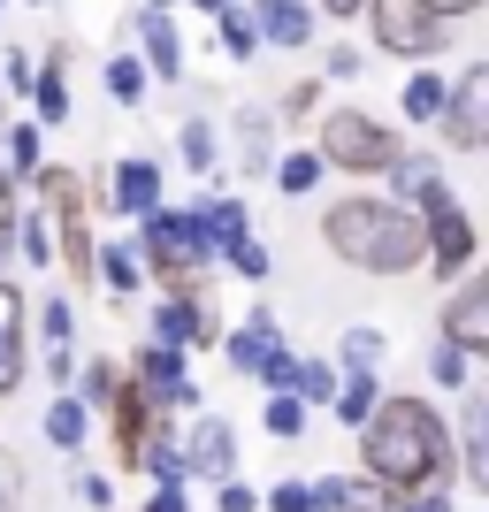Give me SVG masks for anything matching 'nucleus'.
I'll use <instances>...</instances> for the list:
<instances>
[{
  "label": "nucleus",
  "mask_w": 489,
  "mask_h": 512,
  "mask_svg": "<svg viewBox=\"0 0 489 512\" xmlns=\"http://www.w3.org/2000/svg\"><path fill=\"white\" fill-rule=\"evenodd\" d=\"M344 512H405V497H390V490H375V482H360Z\"/></svg>",
  "instance_id": "obj_42"
},
{
  "label": "nucleus",
  "mask_w": 489,
  "mask_h": 512,
  "mask_svg": "<svg viewBox=\"0 0 489 512\" xmlns=\"http://www.w3.org/2000/svg\"><path fill=\"white\" fill-rule=\"evenodd\" d=\"M115 390H123V367H115V360H92L85 367V390H77V406H115Z\"/></svg>",
  "instance_id": "obj_32"
},
{
  "label": "nucleus",
  "mask_w": 489,
  "mask_h": 512,
  "mask_svg": "<svg viewBox=\"0 0 489 512\" xmlns=\"http://www.w3.org/2000/svg\"><path fill=\"white\" fill-rule=\"evenodd\" d=\"M314 107H321V85H314V77H306V85H291V100H283V115H298V123H306Z\"/></svg>",
  "instance_id": "obj_46"
},
{
  "label": "nucleus",
  "mask_w": 489,
  "mask_h": 512,
  "mask_svg": "<svg viewBox=\"0 0 489 512\" xmlns=\"http://www.w3.org/2000/svg\"><path fill=\"white\" fill-rule=\"evenodd\" d=\"M222 352H230V367L237 375H268V360L283 352V329H276V314H253L237 337H222Z\"/></svg>",
  "instance_id": "obj_18"
},
{
  "label": "nucleus",
  "mask_w": 489,
  "mask_h": 512,
  "mask_svg": "<svg viewBox=\"0 0 489 512\" xmlns=\"http://www.w3.org/2000/svg\"><path fill=\"white\" fill-rule=\"evenodd\" d=\"M360 16H367V31H375V46L398 54V62H428V54L451 39L444 16H436L428 0H367Z\"/></svg>",
  "instance_id": "obj_6"
},
{
  "label": "nucleus",
  "mask_w": 489,
  "mask_h": 512,
  "mask_svg": "<svg viewBox=\"0 0 489 512\" xmlns=\"http://www.w3.org/2000/svg\"><path fill=\"white\" fill-rule=\"evenodd\" d=\"M31 107H39V123H62L69 115V54H54L46 69H31Z\"/></svg>",
  "instance_id": "obj_21"
},
{
  "label": "nucleus",
  "mask_w": 489,
  "mask_h": 512,
  "mask_svg": "<svg viewBox=\"0 0 489 512\" xmlns=\"http://www.w3.org/2000/svg\"><path fill=\"white\" fill-rule=\"evenodd\" d=\"M39 8H46V0H39Z\"/></svg>",
  "instance_id": "obj_56"
},
{
  "label": "nucleus",
  "mask_w": 489,
  "mask_h": 512,
  "mask_svg": "<svg viewBox=\"0 0 489 512\" xmlns=\"http://www.w3.org/2000/svg\"><path fill=\"white\" fill-rule=\"evenodd\" d=\"M23 314H31V299L0 276V398L23 383V360H31V352H23Z\"/></svg>",
  "instance_id": "obj_12"
},
{
  "label": "nucleus",
  "mask_w": 489,
  "mask_h": 512,
  "mask_svg": "<svg viewBox=\"0 0 489 512\" xmlns=\"http://www.w3.org/2000/svg\"><path fill=\"white\" fill-rule=\"evenodd\" d=\"M383 176H390V184H398L405 199H421V192H428V184H436V176H444V169H436V153H398V161H390Z\"/></svg>",
  "instance_id": "obj_26"
},
{
  "label": "nucleus",
  "mask_w": 489,
  "mask_h": 512,
  "mask_svg": "<svg viewBox=\"0 0 489 512\" xmlns=\"http://www.w3.org/2000/svg\"><path fill=\"white\" fill-rule=\"evenodd\" d=\"M199 237H207V253H230V245H245V207H237V199H199Z\"/></svg>",
  "instance_id": "obj_20"
},
{
  "label": "nucleus",
  "mask_w": 489,
  "mask_h": 512,
  "mask_svg": "<svg viewBox=\"0 0 489 512\" xmlns=\"http://www.w3.org/2000/svg\"><path fill=\"white\" fill-rule=\"evenodd\" d=\"M314 184H321V153H283V161H276V192L306 199Z\"/></svg>",
  "instance_id": "obj_30"
},
{
  "label": "nucleus",
  "mask_w": 489,
  "mask_h": 512,
  "mask_svg": "<svg viewBox=\"0 0 489 512\" xmlns=\"http://www.w3.org/2000/svg\"><path fill=\"white\" fill-rule=\"evenodd\" d=\"M146 512H192V505H184V490H161V497H153Z\"/></svg>",
  "instance_id": "obj_52"
},
{
  "label": "nucleus",
  "mask_w": 489,
  "mask_h": 512,
  "mask_svg": "<svg viewBox=\"0 0 489 512\" xmlns=\"http://www.w3.org/2000/svg\"><path fill=\"white\" fill-rule=\"evenodd\" d=\"M16 253L31 268H54V230H46V214H16Z\"/></svg>",
  "instance_id": "obj_29"
},
{
  "label": "nucleus",
  "mask_w": 489,
  "mask_h": 512,
  "mask_svg": "<svg viewBox=\"0 0 489 512\" xmlns=\"http://www.w3.org/2000/svg\"><path fill=\"white\" fill-rule=\"evenodd\" d=\"M153 344H169V352L214 344V314L199 299H161V314H153Z\"/></svg>",
  "instance_id": "obj_13"
},
{
  "label": "nucleus",
  "mask_w": 489,
  "mask_h": 512,
  "mask_svg": "<svg viewBox=\"0 0 489 512\" xmlns=\"http://www.w3.org/2000/svg\"><path fill=\"white\" fill-rule=\"evenodd\" d=\"M245 169H268V115H245Z\"/></svg>",
  "instance_id": "obj_41"
},
{
  "label": "nucleus",
  "mask_w": 489,
  "mask_h": 512,
  "mask_svg": "<svg viewBox=\"0 0 489 512\" xmlns=\"http://www.w3.org/2000/svg\"><path fill=\"white\" fill-rule=\"evenodd\" d=\"M375 398H383V383H375V375H344L329 406H337V421H344V428H360L367 413H375Z\"/></svg>",
  "instance_id": "obj_23"
},
{
  "label": "nucleus",
  "mask_w": 489,
  "mask_h": 512,
  "mask_svg": "<svg viewBox=\"0 0 489 512\" xmlns=\"http://www.w3.org/2000/svg\"><path fill=\"white\" fill-rule=\"evenodd\" d=\"M428 375L444 390H467V352H459V344H428Z\"/></svg>",
  "instance_id": "obj_36"
},
{
  "label": "nucleus",
  "mask_w": 489,
  "mask_h": 512,
  "mask_svg": "<svg viewBox=\"0 0 489 512\" xmlns=\"http://www.w3.org/2000/svg\"><path fill=\"white\" fill-rule=\"evenodd\" d=\"M92 283H107L115 299H130V291L146 283V260H138V245H92Z\"/></svg>",
  "instance_id": "obj_19"
},
{
  "label": "nucleus",
  "mask_w": 489,
  "mask_h": 512,
  "mask_svg": "<svg viewBox=\"0 0 489 512\" xmlns=\"http://www.w3.org/2000/svg\"><path fill=\"white\" fill-rule=\"evenodd\" d=\"M39 329H46L54 352H69V337H77V306H69V299H46L39 306Z\"/></svg>",
  "instance_id": "obj_35"
},
{
  "label": "nucleus",
  "mask_w": 489,
  "mask_h": 512,
  "mask_svg": "<svg viewBox=\"0 0 489 512\" xmlns=\"http://www.w3.org/2000/svg\"><path fill=\"white\" fill-rule=\"evenodd\" d=\"M291 398H298V406L337 398V367H329V360H298V367H291Z\"/></svg>",
  "instance_id": "obj_25"
},
{
  "label": "nucleus",
  "mask_w": 489,
  "mask_h": 512,
  "mask_svg": "<svg viewBox=\"0 0 489 512\" xmlns=\"http://www.w3.org/2000/svg\"><path fill=\"white\" fill-rule=\"evenodd\" d=\"M16 253V176L0 169V260Z\"/></svg>",
  "instance_id": "obj_40"
},
{
  "label": "nucleus",
  "mask_w": 489,
  "mask_h": 512,
  "mask_svg": "<svg viewBox=\"0 0 489 512\" xmlns=\"http://www.w3.org/2000/svg\"><path fill=\"white\" fill-rule=\"evenodd\" d=\"M436 123H444V138L459 153H474L489 138V62H474L459 85H444V115H436Z\"/></svg>",
  "instance_id": "obj_7"
},
{
  "label": "nucleus",
  "mask_w": 489,
  "mask_h": 512,
  "mask_svg": "<svg viewBox=\"0 0 489 512\" xmlns=\"http://www.w3.org/2000/svg\"><path fill=\"white\" fill-rule=\"evenodd\" d=\"M413 214H428V222H421V260L436 268V276H467V268H474V222H467V207L451 199L444 176L413 199Z\"/></svg>",
  "instance_id": "obj_5"
},
{
  "label": "nucleus",
  "mask_w": 489,
  "mask_h": 512,
  "mask_svg": "<svg viewBox=\"0 0 489 512\" xmlns=\"http://www.w3.org/2000/svg\"><path fill=\"white\" fill-rule=\"evenodd\" d=\"M153 8H169V0H153Z\"/></svg>",
  "instance_id": "obj_55"
},
{
  "label": "nucleus",
  "mask_w": 489,
  "mask_h": 512,
  "mask_svg": "<svg viewBox=\"0 0 489 512\" xmlns=\"http://www.w3.org/2000/svg\"><path fill=\"white\" fill-rule=\"evenodd\" d=\"M352 490H360V482H344V474H329V482H306L314 512H344V505H352Z\"/></svg>",
  "instance_id": "obj_39"
},
{
  "label": "nucleus",
  "mask_w": 489,
  "mask_h": 512,
  "mask_svg": "<svg viewBox=\"0 0 489 512\" xmlns=\"http://www.w3.org/2000/svg\"><path fill=\"white\" fill-rule=\"evenodd\" d=\"M138 260H146V276L169 291V299H192L199 291V268H207V237H199V214L184 207H153L138 222Z\"/></svg>",
  "instance_id": "obj_3"
},
{
  "label": "nucleus",
  "mask_w": 489,
  "mask_h": 512,
  "mask_svg": "<svg viewBox=\"0 0 489 512\" xmlns=\"http://www.w3.org/2000/svg\"><path fill=\"white\" fill-rule=\"evenodd\" d=\"M451 451H459V474H467L474 490H489V406H482V390H467V421H459Z\"/></svg>",
  "instance_id": "obj_17"
},
{
  "label": "nucleus",
  "mask_w": 489,
  "mask_h": 512,
  "mask_svg": "<svg viewBox=\"0 0 489 512\" xmlns=\"http://www.w3.org/2000/svg\"><path fill=\"white\" fill-rule=\"evenodd\" d=\"M444 344H459V352H489V283H467L459 299L444 306Z\"/></svg>",
  "instance_id": "obj_11"
},
{
  "label": "nucleus",
  "mask_w": 489,
  "mask_h": 512,
  "mask_svg": "<svg viewBox=\"0 0 489 512\" xmlns=\"http://www.w3.org/2000/svg\"><path fill=\"white\" fill-rule=\"evenodd\" d=\"M268 512H314L306 482H276V490H268Z\"/></svg>",
  "instance_id": "obj_43"
},
{
  "label": "nucleus",
  "mask_w": 489,
  "mask_h": 512,
  "mask_svg": "<svg viewBox=\"0 0 489 512\" xmlns=\"http://www.w3.org/2000/svg\"><path fill=\"white\" fill-rule=\"evenodd\" d=\"M360 459H367V482L390 497H413V490H451L459 482V451H451V428L428 398H375V413L360 421Z\"/></svg>",
  "instance_id": "obj_1"
},
{
  "label": "nucleus",
  "mask_w": 489,
  "mask_h": 512,
  "mask_svg": "<svg viewBox=\"0 0 489 512\" xmlns=\"http://www.w3.org/2000/svg\"><path fill=\"white\" fill-rule=\"evenodd\" d=\"M8 92H31V54H8Z\"/></svg>",
  "instance_id": "obj_50"
},
{
  "label": "nucleus",
  "mask_w": 489,
  "mask_h": 512,
  "mask_svg": "<svg viewBox=\"0 0 489 512\" xmlns=\"http://www.w3.org/2000/svg\"><path fill=\"white\" fill-rule=\"evenodd\" d=\"M260 421H268V436H283V444H291L298 428H306V406H298V398H283V390H276V398H268V413H260Z\"/></svg>",
  "instance_id": "obj_37"
},
{
  "label": "nucleus",
  "mask_w": 489,
  "mask_h": 512,
  "mask_svg": "<svg viewBox=\"0 0 489 512\" xmlns=\"http://www.w3.org/2000/svg\"><path fill=\"white\" fill-rule=\"evenodd\" d=\"M360 69V46H329V77H352Z\"/></svg>",
  "instance_id": "obj_49"
},
{
  "label": "nucleus",
  "mask_w": 489,
  "mask_h": 512,
  "mask_svg": "<svg viewBox=\"0 0 489 512\" xmlns=\"http://www.w3.org/2000/svg\"><path fill=\"white\" fill-rule=\"evenodd\" d=\"M130 31H138V46H146V54H138V62H146V77L176 85V77H184V46H176V23H169V8H146V16L130 23Z\"/></svg>",
  "instance_id": "obj_10"
},
{
  "label": "nucleus",
  "mask_w": 489,
  "mask_h": 512,
  "mask_svg": "<svg viewBox=\"0 0 489 512\" xmlns=\"http://www.w3.org/2000/svg\"><path fill=\"white\" fill-rule=\"evenodd\" d=\"M107 92H115V107H138L146 100V62H138V54H115V62H107Z\"/></svg>",
  "instance_id": "obj_27"
},
{
  "label": "nucleus",
  "mask_w": 489,
  "mask_h": 512,
  "mask_svg": "<svg viewBox=\"0 0 489 512\" xmlns=\"http://www.w3.org/2000/svg\"><path fill=\"white\" fill-rule=\"evenodd\" d=\"M428 8H436V16H474L482 0H428Z\"/></svg>",
  "instance_id": "obj_51"
},
{
  "label": "nucleus",
  "mask_w": 489,
  "mask_h": 512,
  "mask_svg": "<svg viewBox=\"0 0 489 512\" xmlns=\"http://www.w3.org/2000/svg\"><path fill=\"white\" fill-rule=\"evenodd\" d=\"M85 428H92V413L77 406V398H69V390H62V398H54V406H46V444H62V451H77V444H85Z\"/></svg>",
  "instance_id": "obj_22"
},
{
  "label": "nucleus",
  "mask_w": 489,
  "mask_h": 512,
  "mask_svg": "<svg viewBox=\"0 0 489 512\" xmlns=\"http://www.w3.org/2000/svg\"><path fill=\"white\" fill-rule=\"evenodd\" d=\"M176 146H184V161H192V169H214V123H207V115H192V123L176 130Z\"/></svg>",
  "instance_id": "obj_34"
},
{
  "label": "nucleus",
  "mask_w": 489,
  "mask_h": 512,
  "mask_svg": "<svg viewBox=\"0 0 489 512\" xmlns=\"http://www.w3.org/2000/svg\"><path fill=\"white\" fill-rule=\"evenodd\" d=\"M321 8H329V16H360L367 0H321Z\"/></svg>",
  "instance_id": "obj_53"
},
{
  "label": "nucleus",
  "mask_w": 489,
  "mask_h": 512,
  "mask_svg": "<svg viewBox=\"0 0 489 512\" xmlns=\"http://www.w3.org/2000/svg\"><path fill=\"white\" fill-rule=\"evenodd\" d=\"M77 497L100 512V505H115V482H107V474H77Z\"/></svg>",
  "instance_id": "obj_45"
},
{
  "label": "nucleus",
  "mask_w": 489,
  "mask_h": 512,
  "mask_svg": "<svg viewBox=\"0 0 489 512\" xmlns=\"http://www.w3.org/2000/svg\"><path fill=\"white\" fill-rule=\"evenodd\" d=\"M222 54H237V62H253L260 54V31H253V16H245V8H222Z\"/></svg>",
  "instance_id": "obj_31"
},
{
  "label": "nucleus",
  "mask_w": 489,
  "mask_h": 512,
  "mask_svg": "<svg viewBox=\"0 0 489 512\" xmlns=\"http://www.w3.org/2000/svg\"><path fill=\"white\" fill-rule=\"evenodd\" d=\"M245 16H253L260 46H306L314 39V8H306V0H253Z\"/></svg>",
  "instance_id": "obj_14"
},
{
  "label": "nucleus",
  "mask_w": 489,
  "mask_h": 512,
  "mask_svg": "<svg viewBox=\"0 0 489 512\" xmlns=\"http://www.w3.org/2000/svg\"><path fill=\"white\" fill-rule=\"evenodd\" d=\"M405 123H436V115H444V77H436V69H421V77H405Z\"/></svg>",
  "instance_id": "obj_24"
},
{
  "label": "nucleus",
  "mask_w": 489,
  "mask_h": 512,
  "mask_svg": "<svg viewBox=\"0 0 489 512\" xmlns=\"http://www.w3.org/2000/svg\"><path fill=\"white\" fill-rule=\"evenodd\" d=\"M115 214H130V222H146L153 207H161V169H153L146 153H130V161H115Z\"/></svg>",
  "instance_id": "obj_15"
},
{
  "label": "nucleus",
  "mask_w": 489,
  "mask_h": 512,
  "mask_svg": "<svg viewBox=\"0 0 489 512\" xmlns=\"http://www.w3.org/2000/svg\"><path fill=\"white\" fill-rule=\"evenodd\" d=\"M176 459H184V474H199V482H230V467H237V436H230V421H199L184 444H176Z\"/></svg>",
  "instance_id": "obj_9"
},
{
  "label": "nucleus",
  "mask_w": 489,
  "mask_h": 512,
  "mask_svg": "<svg viewBox=\"0 0 489 512\" xmlns=\"http://www.w3.org/2000/svg\"><path fill=\"white\" fill-rule=\"evenodd\" d=\"M344 375H375V360H383V337L375 329H344Z\"/></svg>",
  "instance_id": "obj_33"
},
{
  "label": "nucleus",
  "mask_w": 489,
  "mask_h": 512,
  "mask_svg": "<svg viewBox=\"0 0 489 512\" xmlns=\"http://www.w3.org/2000/svg\"><path fill=\"white\" fill-rule=\"evenodd\" d=\"M115 459H123V467H138V459H146V444H153V421H161V413L146 406V398H138V390H115Z\"/></svg>",
  "instance_id": "obj_16"
},
{
  "label": "nucleus",
  "mask_w": 489,
  "mask_h": 512,
  "mask_svg": "<svg viewBox=\"0 0 489 512\" xmlns=\"http://www.w3.org/2000/svg\"><path fill=\"white\" fill-rule=\"evenodd\" d=\"M321 169H344V176H383L398 161V130L375 123L367 107H337V115H321Z\"/></svg>",
  "instance_id": "obj_4"
},
{
  "label": "nucleus",
  "mask_w": 489,
  "mask_h": 512,
  "mask_svg": "<svg viewBox=\"0 0 489 512\" xmlns=\"http://www.w3.org/2000/svg\"><path fill=\"white\" fill-rule=\"evenodd\" d=\"M192 8H207V16H222V8H230V0H192Z\"/></svg>",
  "instance_id": "obj_54"
},
{
  "label": "nucleus",
  "mask_w": 489,
  "mask_h": 512,
  "mask_svg": "<svg viewBox=\"0 0 489 512\" xmlns=\"http://www.w3.org/2000/svg\"><path fill=\"white\" fill-rule=\"evenodd\" d=\"M130 390H138L153 413H176V406H192V398H199L192 375H184V352H169V344H146V352L130 360Z\"/></svg>",
  "instance_id": "obj_8"
},
{
  "label": "nucleus",
  "mask_w": 489,
  "mask_h": 512,
  "mask_svg": "<svg viewBox=\"0 0 489 512\" xmlns=\"http://www.w3.org/2000/svg\"><path fill=\"white\" fill-rule=\"evenodd\" d=\"M321 237L344 268H367V276H413L421 268V214L405 199H375L352 192L321 214Z\"/></svg>",
  "instance_id": "obj_2"
},
{
  "label": "nucleus",
  "mask_w": 489,
  "mask_h": 512,
  "mask_svg": "<svg viewBox=\"0 0 489 512\" xmlns=\"http://www.w3.org/2000/svg\"><path fill=\"white\" fill-rule=\"evenodd\" d=\"M222 260H230V268H237V276H245V283H260V276H268V245H260V237H245V245H230V253H222Z\"/></svg>",
  "instance_id": "obj_38"
},
{
  "label": "nucleus",
  "mask_w": 489,
  "mask_h": 512,
  "mask_svg": "<svg viewBox=\"0 0 489 512\" xmlns=\"http://www.w3.org/2000/svg\"><path fill=\"white\" fill-rule=\"evenodd\" d=\"M8 176H39L46 169V153H39V123H16L8 130V161H0Z\"/></svg>",
  "instance_id": "obj_28"
},
{
  "label": "nucleus",
  "mask_w": 489,
  "mask_h": 512,
  "mask_svg": "<svg viewBox=\"0 0 489 512\" xmlns=\"http://www.w3.org/2000/svg\"><path fill=\"white\" fill-rule=\"evenodd\" d=\"M405 512H451V490H413V497H405Z\"/></svg>",
  "instance_id": "obj_48"
},
{
  "label": "nucleus",
  "mask_w": 489,
  "mask_h": 512,
  "mask_svg": "<svg viewBox=\"0 0 489 512\" xmlns=\"http://www.w3.org/2000/svg\"><path fill=\"white\" fill-rule=\"evenodd\" d=\"M214 505H222V512H260V497L245 490V482H222V497H214Z\"/></svg>",
  "instance_id": "obj_47"
},
{
  "label": "nucleus",
  "mask_w": 489,
  "mask_h": 512,
  "mask_svg": "<svg viewBox=\"0 0 489 512\" xmlns=\"http://www.w3.org/2000/svg\"><path fill=\"white\" fill-rule=\"evenodd\" d=\"M23 505V474H16V459L0 451V512H16Z\"/></svg>",
  "instance_id": "obj_44"
}]
</instances>
